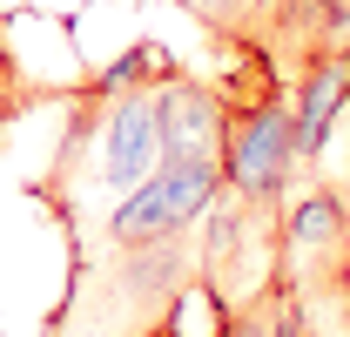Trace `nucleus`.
<instances>
[{
  "label": "nucleus",
  "mask_w": 350,
  "mask_h": 337,
  "mask_svg": "<svg viewBox=\"0 0 350 337\" xmlns=\"http://www.w3.org/2000/svg\"><path fill=\"white\" fill-rule=\"evenodd\" d=\"M350 256V203L337 189H290L283 203V284L317 290Z\"/></svg>",
  "instance_id": "3"
},
{
  "label": "nucleus",
  "mask_w": 350,
  "mask_h": 337,
  "mask_svg": "<svg viewBox=\"0 0 350 337\" xmlns=\"http://www.w3.org/2000/svg\"><path fill=\"white\" fill-rule=\"evenodd\" d=\"M196 229H202L196 284H202V297L216 310L269 297L283 284V203H256V196L216 189V203L202 210Z\"/></svg>",
  "instance_id": "1"
},
{
  "label": "nucleus",
  "mask_w": 350,
  "mask_h": 337,
  "mask_svg": "<svg viewBox=\"0 0 350 337\" xmlns=\"http://www.w3.org/2000/svg\"><path fill=\"white\" fill-rule=\"evenodd\" d=\"M175 7H189L216 41H256L262 47V0H175Z\"/></svg>",
  "instance_id": "5"
},
{
  "label": "nucleus",
  "mask_w": 350,
  "mask_h": 337,
  "mask_svg": "<svg viewBox=\"0 0 350 337\" xmlns=\"http://www.w3.org/2000/svg\"><path fill=\"white\" fill-rule=\"evenodd\" d=\"M41 95L27 88V75H21V61H14V47H7V27H0V135L14 128V115L21 108H34Z\"/></svg>",
  "instance_id": "6"
},
{
  "label": "nucleus",
  "mask_w": 350,
  "mask_h": 337,
  "mask_svg": "<svg viewBox=\"0 0 350 337\" xmlns=\"http://www.w3.org/2000/svg\"><path fill=\"white\" fill-rule=\"evenodd\" d=\"M262 21H269V0H262Z\"/></svg>",
  "instance_id": "9"
},
{
  "label": "nucleus",
  "mask_w": 350,
  "mask_h": 337,
  "mask_svg": "<svg viewBox=\"0 0 350 337\" xmlns=\"http://www.w3.org/2000/svg\"><path fill=\"white\" fill-rule=\"evenodd\" d=\"M222 189V162H155L129 196H115L108 210V243L115 250H142V243H169L189 236L202 210Z\"/></svg>",
  "instance_id": "2"
},
{
  "label": "nucleus",
  "mask_w": 350,
  "mask_h": 337,
  "mask_svg": "<svg viewBox=\"0 0 350 337\" xmlns=\"http://www.w3.org/2000/svg\"><path fill=\"white\" fill-rule=\"evenodd\" d=\"M269 310H276V290H269V297H250V303H229L216 337H269Z\"/></svg>",
  "instance_id": "7"
},
{
  "label": "nucleus",
  "mask_w": 350,
  "mask_h": 337,
  "mask_svg": "<svg viewBox=\"0 0 350 337\" xmlns=\"http://www.w3.org/2000/svg\"><path fill=\"white\" fill-rule=\"evenodd\" d=\"M148 108H155V142L162 162H216L222 155V88L169 68L148 82Z\"/></svg>",
  "instance_id": "4"
},
{
  "label": "nucleus",
  "mask_w": 350,
  "mask_h": 337,
  "mask_svg": "<svg viewBox=\"0 0 350 337\" xmlns=\"http://www.w3.org/2000/svg\"><path fill=\"white\" fill-rule=\"evenodd\" d=\"M182 303H189V297H182ZM182 303H169V317H162L155 331H142V337H182Z\"/></svg>",
  "instance_id": "8"
}]
</instances>
